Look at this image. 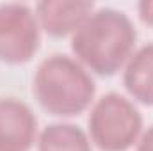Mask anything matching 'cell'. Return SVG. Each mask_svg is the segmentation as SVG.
I'll list each match as a JSON object with an SVG mask.
<instances>
[{"instance_id":"cell-1","label":"cell","mask_w":153,"mask_h":151,"mask_svg":"<svg viewBox=\"0 0 153 151\" xmlns=\"http://www.w3.org/2000/svg\"><path fill=\"white\" fill-rule=\"evenodd\" d=\"M137 32L130 18L111 7L98 9L73 32L71 50L102 76H111L132 57Z\"/></svg>"},{"instance_id":"cell-2","label":"cell","mask_w":153,"mask_h":151,"mask_svg":"<svg viewBox=\"0 0 153 151\" xmlns=\"http://www.w3.org/2000/svg\"><path fill=\"white\" fill-rule=\"evenodd\" d=\"M34 94L39 105L53 115H78L94 96V82L68 55H52L38 68Z\"/></svg>"},{"instance_id":"cell-3","label":"cell","mask_w":153,"mask_h":151,"mask_svg":"<svg viewBox=\"0 0 153 151\" xmlns=\"http://www.w3.org/2000/svg\"><path fill=\"white\" fill-rule=\"evenodd\" d=\"M143 128L141 112L125 96L111 93L98 100L89 115V133L102 151H125Z\"/></svg>"},{"instance_id":"cell-4","label":"cell","mask_w":153,"mask_h":151,"mask_svg":"<svg viewBox=\"0 0 153 151\" xmlns=\"http://www.w3.org/2000/svg\"><path fill=\"white\" fill-rule=\"evenodd\" d=\"M39 46L36 14L23 4L0 5V59L11 64L27 62Z\"/></svg>"},{"instance_id":"cell-5","label":"cell","mask_w":153,"mask_h":151,"mask_svg":"<svg viewBox=\"0 0 153 151\" xmlns=\"http://www.w3.org/2000/svg\"><path fill=\"white\" fill-rule=\"evenodd\" d=\"M36 139V117L30 109L14 100H0V151H25Z\"/></svg>"},{"instance_id":"cell-6","label":"cell","mask_w":153,"mask_h":151,"mask_svg":"<svg viewBox=\"0 0 153 151\" xmlns=\"http://www.w3.org/2000/svg\"><path fill=\"white\" fill-rule=\"evenodd\" d=\"M93 2H39L36 5L41 27L53 38L68 36L91 16Z\"/></svg>"},{"instance_id":"cell-7","label":"cell","mask_w":153,"mask_h":151,"mask_svg":"<svg viewBox=\"0 0 153 151\" xmlns=\"http://www.w3.org/2000/svg\"><path fill=\"white\" fill-rule=\"evenodd\" d=\"M123 84L137 101L153 105V43L139 48L128 59Z\"/></svg>"},{"instance_id":"cell-8","label":"cell","mask_w":153,"mask_h":151,"mask_svg":"<svg viewBox=\"0 0 153 151\" xmlns=\"http://www.w3.org/2000/svg\"><path fill=\"white\" fill-rule=\"evenodd\" d=\"M39 151H91L85 133L73 124H50L39 137Z\"/></svg>"},{"instance_id":"cell-9","label":"cell","mask_w":153,"mask_h":151,"mask_svg":"<svg viewBox=\"0 0 153 151\" xmlns=\"http://www.w3.org/2000/svg\"><path fill=\"white\" fill-rule=\"evenodd\" d=\"M139 16L144 23L153 25V2H141L139 4Z\"/></svg>"},{"instance_id":"cell-10","label":"cell","mask_w":153,"mask_h":151,"mask_svg":"<svg viewBox=\"0 0 153 151\" xmlns=\"http://www.w3.org/2000/svg\"><path fill=\"white\" fill-rule=\"evenodd\" d=\"M139 151H153V126L143 135L139 142Z\"/></svg>"}]
</instances>
